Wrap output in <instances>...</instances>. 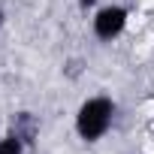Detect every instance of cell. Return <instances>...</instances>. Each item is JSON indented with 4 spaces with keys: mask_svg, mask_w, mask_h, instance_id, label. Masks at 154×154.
<instances>
[{
    "mask_svg": "<svg viewBox=\"0 0 154 154\" xmlns=\"http://www.w3.org/2000/svg\"><path fill=\"white\" fill-rule=\"evenodd\" d=\"M115 121V103L109 97H88L75 112V133L85 142H100Z\"/></svg>",
    "mask_w": 154,
    "mask_h": 154,
    "instance_id": "6da1fadb",
    "label": "cell"
},
{
    "mask_svg": "<svg viewBox=\"0 0 154 154\" xmlns=\"http://www.w3.org/2000/svg\"><path fill=\"white\" fill-rule=\"evenodd\" d=\"M127 18H130V12H127L124 6H118V3L97 9V15H94V36L103 39V42H112L115 36L124 33Z\"/></svg>",
    "mask_w": 154,
    "mask_h": 154,
    "instance_id": "7a4b0ae2",
    "label": "cell"
},
{
    "mask_svg": "<svg viewBox=\"0 0 154 154\" xmlns=\"http://www.w3.org/2000/svg\"><path fill=\"white\" fill-rule=\"evenodd\" d=\"M36 130H39V124H36V118H33L30 112H18V115L12 118V136H18L24 145H27V142H33Z\"/></svg>",
    "mask_w": 154,
    "mask_h": 154,
    "instance_id": "3957f363",
    "label": "cell"
},
{
    "mask_svg": "<svg viewBox=\"0 0 154 154\" xmlns=\"http://www.w3.org/2000/svg\"><path fill=\"white\" fill-rule=\"evenodd\" d=\"M0 154H24V142L9 133V136L0 139Z\"/></svg>",
    "mask_w": 154,
    "mask_h": 154,
    "instance_id": "277c9868",
    "label": "cell"
},
{
    "mask_svg": "<svg viewBox=\"0 0 154 154\" xmlns=\"http://www.w3.org/2000/svg\"><path fill=\"white\" fill-rule=\"evenodd\" d=\"M94 3H97V0H79V6H82V9H88V6H94Z\"/></svg>",
    "mask_w": 154,
    "mask_h": 154,
    "instance_id": "5b68a950",
    "label": "cell"
},
{
    "mask_svg": "<svg viewBox=\"0 0 154 154\" xmlns=\"http://www.w3.org/2000/svg\"><path fill=\"white\" fill-rule=\"evenodd\" d=\"M3 21H6V12H3V9H0V27H3Z\"/></svg>",
    "mask_w": 154,
    "mask_h": 154,
    "instance_id": "8992f818",
    "label": "cell"
}]
</instances>
